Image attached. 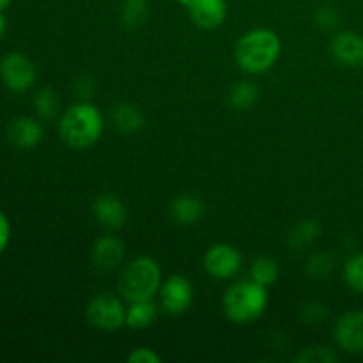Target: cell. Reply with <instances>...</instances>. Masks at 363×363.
Instances as JSON below:
<instances>
[{"instance_id": "cell-1", "label": "cell", "mask_w": 363, "mask_h": 363, "mask_svg": "<svg viewBox=\"0 0 363 363\" xmlns=\"http://www.w3.org/2000/svg\"><path fill=\"white\" fill-rule=\"evenodd\" d=\"M234 55L245 73H268L282 55V41L272 28H252L238 39Z\"/></svg>"}, {"instance_id": "cell-2", "label": "cell", "mask_w": 363, "mask_h": 363, "mask_svg": "<svg viewBox=\"0 0 363 363\" xmlns=\"http://www.w3.org/2000/svg\"><path fill=\"white\" fill-rule=\"evenodd\" d=\"M105 121L98 106L78 101L62 113L59 121L60 140L71 149L92 147L101 138Z\"/></svg>"}, {"instance_id": "cell-3", "label": "cell", "mask_w": 363, "mask_h": 363, "mask_svg": "<svg viewBox=\"0 0 363 363\" xmlns=\"http://www.w3.org/2000/svg\"><path fill=\"white\" fill-rule=\"evenodd\" d=\"M268 291L254 280H240L223 294V312L236 325L257 321L268 308Z\"/></svg>"}, {"instance_id": "cell-4", "label": "cell", "mask_w": 363, "mask_h": 363, "mask_svg": "<svg viewBox=\"0 0 363 363\" xmlns=\"http://www.w3.org/2000/svg\"><path fill=\"white\" fill-rule=\"evenodd\" d=\"M117 287H119L121 298L130 303L152 300L162 287L160 264L147 255L133 259L124 266Z\"/></svg>"}, {"instance_id": "cell-5", "label": "cell", "mask_w": 363, "mask_h": 363, "mask_svg": "<svg viewBox=\"0 0 363 363\" xmlns=\"http://www.w3.org/2000/svg\"><path fill=\"white\" fill-rule=\"evenodd\" d=\"M89 325L101 332H116L126 325V307L123 300L110 293L98 294L92 298L85 308Z\"/></svg>"}, {"instance_id": "cell-6", "label": "cell", "mask_w": 363, "mask_h": 363, "mask_svg": "<svg viewBox=\"0 0 363 363\" xmlns=\"http://www.w3.org/2000/svg\"><path fill=\"white\" fill-rule=\"evenodd\" d=\"M34 62L21 52H9L0 59V80L11 92H27L35 84Z\"/></svg>"}, {"instance_id": "cell-7", "label": "cell", "mask_w": 363, "mask_h": 363, "mask_svg": "<svg viewBox=\"0 0 363 363\" xmlns=\"http://www.w3.org/2000/svg\"><path fill=\"white\" fill-rule=\"evenodd\" d=\"M243 257L240 250L229 243H216L204 255V269L216 280H229L240 273Z\"/></svg>"}, {"instance_id": "cell-8", "label": "cell", "mask_w": 363, "mask_h": 363, "mask_svg": "<svg viewBox=\"0 0 363 363\" xmlns=\"http://www.w3.org/2000/svg\"><path fill=\"white\" fill-rule=\"evenodd\" d=\"M160 303L169 314H183L194 303V286L183 275H170L160 287Z\"/></svg>"}, {"instance_id": "cell-9", "label": "cell", "mask_w": 363, "mask_h": 363, "mask_svg": "<svg viewBox=\"0 0 363 363\" xmlns=\"http://www.w3.org/2000/svg\"><path fill=\"white\" fill-rule=\"evenodd\" d=\"M333 339L344 353H363V311H350L340 315L333 328Z\"/></svg>"}, {"instance_id": "cell-10", "label": "cell", "mask_w": 363, "mask_h": 363, "mask_svg": "<svg viewBox=\"0 0 363 363\" xmlns=\"http://www.w3.org/2000/svg\"><path fill=\"white\" fill-rule=\"evenodd\" d=\"M92 264L99 269V272H113V269L121 268L126 257V248L124 243L116 236H103L94 241L92 245Z\"/></svg>"}, {"instance_id": "cell-11", "label": "cell", "mask_w": 363, "mask_h": 363, "mask_svg": "<svg viewBox=\"0 0 363 363\" xmlns=\"http://www.w3.org/2000/svg\"><path fill=\"white\" fill-rule=\"evenodd\" d=\"M330 53L335 62L346 67L363 66V35L354 32H339L330 43Z\"/></svg>"}, {"instance_id": "cell-12", "label": "cell", "mask_w": 363, "mask_h": 363, "mask_svg": "<svg viewBox=\"0 0 363 363\" xmlns=\"http://www.w3.org/2000/svg\"><path fill=\"white\" fill-rule=\"evenodd\" d=\"M190 20L202 30L218 28L227 18L225 0H191L188 6Z\"/></svg>"}, {"instance_id": "cell-13", "label": "cell", "mask_w": 363, "mask_h": 363, "mask_svg": "<svg viewBox=\"0 0 363 363\" xmlns=\"http://www.w3.org/2000/svg\"><path fill=\"white\" fill-rule=\"evenodd\" d=\"M43 135H45L43 124L34 117H16L7 126V138L18 149L35 147V145L41 144Z\"/></svg>"}, {"instance_id": "cell-14", "label": "cell", "mask_w": 363, "mask_h": 363, "mask_svg": "<svg viewBox=\"0 0 363 363\" xmlns=\"http://www.w3.org/2000/svg\"><path fill=\"white\" fill-rule=\"evenodd\" d=\"M92 215L99 225L106 229H121L128 220V209L116 195L103 194L92 204Z\"/></svg>"}, {"instance_id": "cell-15", "label": "cell", "mask_w": 363, "mask_h": 363, "mask_svg": "<svg viewBox=\"0 0 363 363\" xmlns=\"http://www.w3.org/2000/svg\"><path fill=\"white\" fill-rule=\"evenodd\" d=\"M169 213L170 218L177 225H195L204 215V204H202L201 199L194 197V195H179L170 202Z\"/></svg>"}, {"instance_id": "cell-16", "label": "cell", "mask_w": 363, "mask_h": 363, "mask_svg": "<svg viewBox=\"0 0 363 363\" xmlns=\"http://www.w3.org/2000/svg\"><path fill=\"white\" fill-rule=\"evenodd\" d=\"M112 121L123 133H135L144 126V116L131 103H117L112 108Z\"/></svg>"}, {"instance_id": "cell-17", "label": "cell", "mask_w": 363, "mask_h": 363, "mask_svg": "<svg viewBox=\"0 0 363 363\" xmlns=\"http://www.w3.org/2000/svg\"><path fill=\"white\" fill-rule=\"evenodd\" d=\"M156 315H158V308L152 303V300L135 301L126 308V326H130L131 330L149 328L156 321Z\"/></svg>"}, {"instance_id": "cell-18", "label": "cell", "mask_w": 363, "mask_h": 363, "mask_svg": "<svg viewBox=\"0 0 363 363\" xmlns=\"http://www.w3.org/2000/svg\"><path fill=\"white\" fill-rule=\"evenodd\" d=\"M250 275L252 280L261 286L269 287L279 280L280 277V266L279 262L275 261L273 257H268V255H261L254 261L250 268Z\"/></svg>"}, {"instance_id": "cell-19", "label": "cell", "mask_w": 363, "mask_h": 363, "mask_svg": "<svg viewBox=\"0 0 363 363\" xmlns=\"http://www.w3.org/2000/svg\"><path fill=\"white\" fill-rule=\"evenodd\" d=\"M259 89L254 82H238L229 92V103L236 110H248L257 103Z\"/></svg>"}, {"instance_id": "cell-20", "label": "cell", "mask_w": 363, "mask_h": 363, "mask_svg": "<svg viewBox=\"0 0 363 363\" xmlns=\"http://www.w3.org/2000/svg\"><path fill=\"white\" fill-rule=\"evenodd\" d=\"M149 16L147 0H124L121 9V23L126 28H138Z\"/></svg>"}, {"instance_id": "cell-21", "label": "cell", "mask_w": 363, "mask_h": 363, "mask_svg": "<svg viewBox=\"0 0 363 363\" xmlns=\"http://www.w3.org/2000/svg\"><path fill=\"white\" fill-rule=\"evenodd\" d=\"M319 233H321V225L315 220H301L296 227L293 229L289 236V245L296 250L300 248L308 247L311 243H314L318 240Z\"/></svg>"}, {"instance_id": "cell-22", "label": "cell", "mask_w": 363, "mask_h": 363, "mask_svg": "<svg viewBox=\"0 0 363 363\" xmlns=\"http://www.w3.org/2000/svg\"><path fill=\"white\" fill-rule=\"evenodd\" d=\"M34 108L41 119H52L59 110V99L52 89H39L34 96Z\"/></svg>"}, {"instance_id": "cell-23", "label": "cell", "mask_w": 363, "mask_h": 363, "mask_svg": "<svg viewBox=\"0 0 363 363\" xmlns=\"http://www.w3.org/2000/svg\"><path fill=\"white\" fill-rule=\"evenodd\" d=\"M344 280L351 289L363 294V252L347 259L344 264Z\"/></svg>"}, {"instance_id": "cell-24", "label": "cell", "mask_w": 363, "mask_h": 363, "mask_svg": "<svg viewBox=\"0 0 363 363\" xmlns=\"http://www.w3.org/2000/svg\"><path fill=\"white\" fill-rule=\"evenodd\" d=\"M333 268H335V259L330 254H315L307 262V273L314 280L328 279Z\"/></svg>"}, {"instance_id": "cell-25", "label": "cell", "mask_w": 363, "mask_h": 363, "mask_svg": "<svg viewBox=\"0 0 363 363\" xmlns=\"http://www.w3.org/2000/svg\"><path fill=\"white\" fill-rule=\"evenodd\" d=\"M335 360L337 357L332 353V350L323 346L307 347V350H303L296 357V362L300 363H332Z\"/></svg>"}, {"instance_id": "cell-26", "label": "cell", "mask_w": 363, "mask_h": 363, "mask_svg": "<svg viewBox=\"0 0 363 363\" xmlns=\"http://www.w3.org/2000/svg\"><path fill=\"white\" fill-rule=\"evenodd\" d=\"M315 23L321 28H325V30H332V28L339 27L340 16L333 7L323 6L315 11Z\"/></svg>"}, {"instance_id": "cell-27", "label": "cell", "mask_w": 363, "mask_h": 363, "mask_svg": "<svg viewBox=\"0 0 363 363\" xmlns=\"http://www.w3.org/2000/svg\"><path fill=\"white\" fill-rule=\"evenodd\" d=\"M130 363H162V357L151 347H135L126 357Z\"/></svg>"}, {"instance_id": "cell-28", "label": "cell", "mask_w": 363, "mask_h": 363, "mask_svg": "<svg viewBox=\"0 0 363 363\" xmlns=\"http://www.w3.org/2000/svg\"><path fill=\"white\" fill-rule=\"evenodd\" d=\"M94 91H96V82L92 80L91 77L84 74V77L78 78L77 80L78 96H82V98H91V96L94 94Z\"/></svg>"}, {"instance_id": "cell-29", "label": "cell", "mask_w": 363, "mask_h": 363, "mask_svg": "<svg viewBox=\"0 0 363 363\" xmlns=\"http://www.w3.org/2000/svg\"><path fill=\"white\" fill-rule=\"evenodd\" d=\"M323 318H326V308L323 305L312 303L305 307L303 312V319L307 323H319Z\"/></svg>"}, {"instance_id": "cell-30", "label": "cell", "mask_w": 363, "mask_h": 363, "mask_svg": "<svg viewBox=\"0 0 363 363\" xmlns=\"http://www.w3.org/2000/svg\"><path fill=\"white\" fill-rule=\"evenodd\" d=\"M11 240V223L9 218L6 216V213L0 211V254L7 248Z\"/></svg>"}, {"instance_id": "cell-31", "label": "cell", "mask_w": 363, "mask_h": 363, "mask_svg": "<svg viewBox=\"0 0 363 363\" xmlns=\"http://www.w3.org/2000/svg\"><path fill=\"white\" fill-rule=\"evenodd\" d=\"M6 30H7V20H6V16H4L2 11H0V39L4 38Z\"/></svg>"}, {"instance_id": "cell-32", "label": "cell", "mask_w": 363, "mask_h": 363, "mask_svg": "<svg viewBox=\"0 0 363 363\" xmlns=\"http://www.w3.org/2000/svg\"><path fill=\"white\" fill-rule=\"evenodd\" d=\"M9 4H11V0H0V11L6 9V7L9 6Z\"/></svg>"}, {"instance_id": "cell-33", "label": "cell", "mask_w": 363, "mask_h": 363, "mask_svg": "<svg viewBox=\"0 0 363 363\" xmlns=\"http://www.w3.org/2000/svg\"><path fill=\"white\" fill-rule=\"evenodd\" d=\"M177 2H179V4H183V6H190V2H191V0H177Z\"/></svg>"}]
</instances>
